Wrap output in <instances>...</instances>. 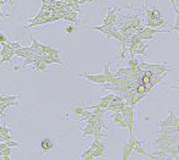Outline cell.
<instances>
[{
    "label": "cell",
    "instance_id": "11",
    "mask_svg": "<svg viewBox=\"0 0 179 160\" xmlns=\"http://www.w3.org/2000/svg\"><path fill=\"white\" fill-rule=\"evenodd\" d=\"M9 39L6 38V36H4L2 32H0V44H3V43H6Z\"/></svg>",
    "mask_w": 179,
    "mask_h": 160
},
{
    "label": "cell",
    "instance_id": "12",
    "mask_svg": "<svg viewBox=\"0 0 179 160\" xmlns=\"http://www.w3.org/2000/svg\"><path fill=\"white\" fill-rule=\"evenodd\" d=\"M8 16H9L8 14H4V12L0 11V17H8Z\"/></svg>",
    "mask_w": 179,
    "mask_h": 160
},
{
    "label": "cell",
    "instance_id": "13",
    "mask_svg": "<svg viewBox=\"0 0 179 160\" xmlns=\"http://www.w3.org/2000/svg\"><path fill=\"white\" fill-rule=\"evenodd\" d=\"M66 31H67V32H72L73 30H72V27L69 26V27H66Z\"/></svg>",
    "mask_w": 179,
    "mask_h": 160
},
{
    "label": "cell",
    "instance_id": "2",
    "mask_svg": "<svg viewBox=\"0 0 179 160\" xmlns=\"http://www.w3.org/2000/svg\"><path fill=\"white\" fill-rule=\"evenodd\" d=\"M32 68L34 70V71H39V72H45L46 71V67H48V64H45V61L44 60H37L35 62H33L32 64Z\"/></svg>",
    "mask_w": 179,
    "mask_h": 160
},
{
    "label": "cell",
    "instance_id": "9",
    "mask_svg": "<svg viewBox=\"0 0 179 160\" xmlns=\"http://www.w3.org/2000/svg\"><path fill=\"white\" fill-rule=\"evenodd\" d=\"M150 79H151V73L150 72H146L144 75V77H143V85H149Z\"/></svg>",
    "mask_w": 179,
    "mask_h": 160
},
{
    "label": "cell",
    "instance_id": "6",
    "mask_svg": "<svg viewBox=\"0 0 179 160\" xmlns=\"http://www.w3.org/2000/svg\"><path fill=\"white\" fill-rule=\"evenodd\" d=\"M21 98V96H0V104L6 103V102H12Z\"/></svg>",
    "mask_w": 179,
    "mask_h": 160
},
{
    "label": "cell",
    "instance_id": "8",
    "mask_svg": "<svg viewBox=\"0 0 179 160\" xmlns=\"http://www.w3.org/2000/svg\"><path fill=\"white\" fill-rule=\"evenodd\" d=\"M12 56H14V55H5V56H2L3 59L0 60V65H2V64H4V62H10V64H12V65H14ZM14 66H15V65H14Z\"/></svg>",
    "mask_w": 179,
    "mask_h": 160
},
{
    "label": "cell",
    "instance_id": "14",
    "mask_svg": "<svg viewBox=\"0 0 179 160\" xmlns=\"http://www.w3.org/2000/svg\"><path fill=\"white\" fill-rule=\"evenodd\" d=\"M42 3H45V4H49L50 0H42Z\"/></svg>",
    "mask_w": 179,
    "mask_h": 160
},
{
    "label": "cell",
    "instance_id": "3",
    "mask_svg": "<svg viewBox=\"0 0 179 160\" xmlns=\"http://www.w3.org/2000/svg\"><path fill=\"white\" fill-rule=\"evenodd\" d=\"M84 77H86L89 81L95 82V83H104L106 81V77L104 75H99V76H90V75H83Z\"/></svg>",
    "mask_w": 179,
    "mask_h": 160
},
{
    "label": "cell",
    "instance_id": "5",
    "mask_svg": "<svg viewBox=\"0 0 179 160\" xmlns=\"http://www.w3.org/2000/svg\"><path fill=\"white\" fill-rule=\"evenodd\" d=\"M52 147H54V143H52L51 139H49V138L42 139V142H40V148H42L44 151H49L50 149H52Z\"/></svg>",
    "mask_w": 179,
    "mask_h": 160
},
{
    "label": "cell",
    "instance_id": "7",
    "mask_svg": "<svg viewBox=\"0 0 179 160\" xmlns=\"http://www.w3.org/2000/svg\"><path fill=\"white\" fill-rule=\"evenodd\" d=\"M10 154H11V147H6V148L0 150V155L5 160H10Z\"/></svg>",
    "mask_w": 179,
    "mask_h": 160
},
{
    "label": "cell",
    "instance_id": "4",
    "mask_svg": "<svg viewBox=\"0 0 179 160\" xmlns=\"http://www.w3.org/2000/svg\"><path fill=\"white\" fill-rule=\"evenodd\" d=\"M62 20H67V21H71V22H78L77 21V11L71 10L66 14H62Z\"/></svg>",
    "mask_w": 179,
    "mask_h": 160
},
{
    "label": "cell",
    "instance_id": "1",
    "mask_svg": "<svg viewBox=\"0 0 179 160\" xmlns=\"http://www.w3.org/2000/svg\"><path fill=\"white\" fill-rule=\"evenodd\" d=\"M14 54L16 55V56H20V57H27V56H29V55H34L35 54V51L33 50V48L32 47H21V48H19V49H16V50H14Z\"/></svg>",
    "mask_w": 179,
    "mask_h": 160
},
{
    "label": "cell",
    "instance_id": "10",
    "mask_svg": "<svg viewBox=\"0 0 179 160\" xmlns=\"http://www.w3.org/2000/svg\"><path fill=\"white\" fill-rule=\"evenodd\" d=\"M6 144H8V147H11V148H14V147H20V145H21L20 143H17V142H15V141H12V139L8 141Z\"/></svg>",
    "mask_w": 179,
    "mask_h": 160
}]
</instances>
